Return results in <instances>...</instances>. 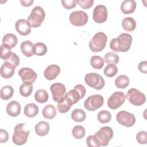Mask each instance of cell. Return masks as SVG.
I'll use <instances>...</instances> for the list:
<instances>
[{
    "mask_svg": "<svg viewBox=\"0 0 147 147\" xmlns=\"http://www.w3.org/2000/svg\"><path fill=\"white\" fill-rule=\"evenodd\" d=\"M132 41L133 38L130 34L123 33L118 37L113 38L111 40L110 48L114 52H125L130 48Z\"/></svg>",
    "mask_w": 147,
    "mask_h": 147,
    "instance_id": "1",
    "label": "cell"
},
{
    "mask_svg": "<svg viewBox=\"0 0 147 147\" xmlns=\"http://www.w3.org/2000/svg\"><path fill=\"white\" fill-rule=\"evenodd\" d=\"M30 131L26 127L25 123L17 124L14 129V133L12 137V140L14 144L17 145H22L25 144L28 140Z\"/></svg>",
    "mask_w": 147,
    "mask_h": 147,
    "instance_id": "2",
    "label": "cell"
},
{
    "mask_svg": "<svg viewBox=\"0 0 147 147\" xmlns=\"http://www.w3.org/2000/svg\"><path fill=\"white\" fill-rule=\"evenodd\" d=\"M107 36L103 32H98L94 34L89 42V47L91 51L99 52L106 47Z\"/></svg>",
    "mask_w": 147,
    "mask_h": 147,
    "instance_id": "3",
    "label": "cell"
},
{
    "mask_svg": "<svg viewBox=\"0 0 147 147\" xmlns=\"http://www.w3.org/2000/svg\"><path fill=\"white\" fill-rule=\"evenodd\" d=\"M45 17V13L44 9L40 6H35L32 10L30 14L27 18L31 28L39 27Z\"/></svg>",
    "mask_w": 147,
    "mask_h": 147,
    "instance_id": "4",
    "label": "cell"
},
{
    "mask_svg": "<svg viewBox=\"0 0 147 147\" xmlns=\"http://www.w3.org/2000/svg\"><path fill=\"white\" fill-rule=\"evenodd\" d=\"M86 92V88L82 84H77L75 87L69 91L64 96L68 103L72 106L83 98Z\"/></svg>",
    "mask_w": 147,
    "mask_h": 147,
    "instance_id": "5",
    "label": "cell"
},
{
    "mask_svg": "<svg viewBox=\"0 0 147 147\" xmlns=\"http://www.w3.org/2000/svg\"><path fill=\"white\" fill-rule=\"evenodd\" d=\"M113 134V130L110 127L104 126L101 127L94 136L100 146H105L109 144Z\"/></svg>",
    "mask_w": 147,
    "mask_h": 147,
    "instance_id": "6",
    "label": "cell"
},
{
    "mask_svg": "<svg viewBox=\"0 0 147 147\" xmlns=\"http://www.w3.org/2000/svg\"><path fill=\"white\" fill-rule=\"evenodd\" d=\"M85 83L90 87L99 90L105 86V80L98 74L91 72L86 75L84 78Z\"/></svg>",
    "mask_w": 147,
    "mask_h": 147,
    "instance_id": "7",
    "label": "cell"
},
{
    "mask_svg": "<svg viewBox=\"0 0 147 147\" xmlns=\"http://www.w3.org/2000/svg\"><path fill=\"white\" fill-rule=\"evenodd\" d=\"M126 96L128 100L135 106H141L146 101L145 95L135 88L129 90Z\"/></svg>",
    "mask_w": 147,
    "mask_h": 147,
    "instance_id": "8",
    "label": "cell"
},
{
    "mask_svg": "<svg viewBox=\"0 0 147 147\" xmlns=\"http://www.w3.org/2000/svg\"><path fill=\"white\" fill-rule=\"evenodd\" d=\"M104 98L99 94L89 96L84 101V107L88 111H95L103 105Z\"/></svg>",
    "mask_w": 147,
    "mask_h": 147,
    "instance_id": "9",
    "label": "cell"
},
{
    "mask_svg": "<svg viewBox=\"0 0 147 147\" xmlns=\"http://www.w3.org/2000/svg\"><path fill=\"white\" fill-rule=\"evenodd\" d=\"M126 99V96L123 92L116 91L109 98L107 106L111 109H117L125 103Z\"/></svg>",
    "mask_w": 147,
    "mask_h": 147,
    "instance_id": "10",
    "label": "cell"
},
{
    "mask_svg": "<svg viewBox=\"0 0 147 147\" xmlns=\"http://www.w3.org/2000/svg\"><path fill=\"white\" fill-rule=\"evenodd\" d=\"M69 21L72 25L76 26H82L85 25L88 21L87 14L82 11H72L69 16Z\"/></svg>",
    "mask_w": 147,
    "mask_h": 147,
    "instance_id": "11",
    "label": "cell"
},
{
    "mask_svg": "<svg viewBox=\"0 0 147 147\" xmlns=\"http://www.w3.org/2000/svg\"><path fill=\"white\" fill-rule=\"evenodd\" d=\"M117 122L121 125L126 127H131L135 124L136 117L130 113L126 111H121L116 115Z\"/></svg>",
    "mask_w": 147,
    "mask_h": 147,
    "instance_id": "12",
    "label": "cell"
},
{
    "mask_svg": "<svg viewBox=\"0 0 147 147\" xmlns=\"http://www.w3.org/2000/svg\"><path fill=\"white\" fill-rule=\"evenodd\" d=\"M92 18L94 21L98 24L106 22L107 18V9L106 6L102 5L96 6L94 9Z\"/></svg>",
    "mask_w": 147,
    "mask_h": 147,
    "instance_id": "13",
    "label": "cell"
},
{
    "mask_svg": "<svg viewBox=\"0 0 147 147\" xmlns=\"http://www.w3.org/2000/svg\"><path fill=\"white\" fill-rule=\"evenodd\" d=\"M50 90L52 94L53 99L57 102L64 97L66 92L65 86L61 83H55L52 84L51 86Z\"/></svg>",
    "mask_w": 147,
    "mask_h": 147,
    "instance_id": "14",
    "label": "cell"
},
{
    "mask_svg": "<svg viewBox=\"0 0 147 147\" xmlns=\"http://www.w3.org/2000/svg\"><path fill=\"white\" fill-rule=\"evenodd\" d=\"M18 75L23 82L33 83L37 79V74L31 68L24 67L18 71Z\"/></svg>",
    "mask_w": 147,
    "mask_h": 147,
    "instance_id": "15",
    "label": "cell"
},
{
    "mask_svg": "<svg viewBox=\"0 0 147 147\" xmlns=\"http://www.w3.org/2000/svg\"><path fill=\"white\" fill-rule=\"evenodd\" d=\"M15 28L18 33L22 36H27L31 32V26L27 20L20 19L16 21Z\"/></svg>",
    "mask_w": 147,
    "mask_h": 147,
    "instance_id": "16",
    "label": "cell"
},
{
    "mask_svg": "<svg viewBox=\"0 0 147 147\" xmlns=\"http://www.w3.org/2000/svg\"><path fill=\"white\" fill-rule=\"evenodd\" d=\"M16 68L13 64L5 61L1 67V76L5 79L11 78L14 74Z\"/></svg>",
    "mask_w": 147,
    "mask_h": 147,
    "instance_id": "17",
    "label": "cell"
},
{
    "mask_svg": "<svg viewBox=\"0 0 147 147\" xmlns=\"http://www.w3.org/2000/svg\"><path fill=\"white\" fill-rule=\"evenodd\" d=\"M60 72L59 66L56 64H51L48 65L44 71V77L49 80H52L57 78Z\"/></svg>",
    "mask_w": 147,
    "mask_h": 147,
    "instance_id": "18",
    "label": "cell"
},
{
    "mask_svg": "<svg viewBox=\"0 0 147 147\" xmlns=\"http://www.w3.org/2000/svg\"><path fill=\"white\" fill-rule=\"evenodd\" d=\"M6 112L11 117H17L21 112V105L16 100H12L9 102L6 106Z\"/></svg>",
    "mask_w": 147,
    "mask_h": 147,
    "instance_id": "19",
    "label": "cell"
},
{
    "mask_svg": "<svg viewBox=\"0 0 147 147\" xmlns=\"http://www.w3.org/2000/svg\"><path fill=\"white\" fill-rule=\"evenodd\" d=\"M136 2L134 0L123 1L121 5L122 12L125 14L133 13L136 8Z\"/></svg>",
    "mask_w": 147,
    "mask_h": 147,
    "instance_id": "20",
    "label": "cell"
},
{
    "mask_svg": "<svg viewBox=\"0 0 147 147\" xmlns=\"http://www.w3.org/2000/svg\"><path fill=\"white\" fill-rule=\"evenodd\" d=\"M49 125L47 122L40 121L34 127L36 133L39 136H44L47 135L49 131Z\"/></svg>",
    "mask_w": 147,
    "mask_h": 147,
    "instance_id": "21",
    "label": "cell"
},
{
    "mask_svg": "<svg viewBox=\"0 0 147 147\" xmlns=\"http://www.w3.org/2000/svg\"><path fill=\"white\" fill-rule=\"evenodd\" d=\"M34 44L30 41H25L22 42L20 46V49L26 57H31L34 53Z\"/></svg>",
    "mask_w": 147,
    "mask_h": 147,
    "instance_id": "22",
    "label": "cell"
},
{
    "mask_svg": "<svg viewBox=\"0 0 147 147\" xmlns=\"http://www.w3.org/2000/svg\"><path fill=\"white\" fill-rule=\"evenodd\" d=\"M39 111L38 107L33 103H30L26 105L24 107V113L25 116L29 118H33L36 117Z\"/></svg>",
    "mask_w": 147,
    "mask_h": 147,
    "instance_id": "23",
    "label": "cell"
},
{
    "mask_svg": "<svg viewBox=\"0 0 147 147\" xmlns=\"http://www.w3.org/2000/svg\"><path fill=\"white\" fill-rule=\"evenodd\" d=\"M17 37L13 33L5 34L2 38V43L7 45L10 49L15 47L17 44Z\"/></svg>",
    "mask_w": 147,
    "mask_h": 147,
    "instance_id": "24",
    "label": "cell"
},
{
    "mask_svg": "<svg viewBox=\"0 0 147 147\" xmlns=\"http://www.w3.org/2000/svg\"><path fill=\"white\" fill-rule=\"evenodd\" d=\"M122 26L125 30L127 32H132L136 28V22L132 17H125L122 20Z\"/></svg>",
    "mask_w": 147,
    "mask_h": 147,
    "instance_id": "25",
    "label": "cell"
},
{
    "mask_svg": "<svg viewBox=\"0 0 147 147\" xmlns=\"http://www.w3.org/2000/svg\"><path fill=\"white\" fill-rule=\"evenodd\" d=\"M42 114L46 119H53L56 115V109L53 105H48L44 107Z\"/></svg>",
    "mask_w": 147,
    "mask_h": 147,
    "instance_id": "26",
    "label": "cell"
},
{
    "mask_svg": "<svg viewBox=\"0 0 147 147\" xmlns=\"http://www.w3.org/2000/svg\"><path fill=\"white\" fill-rule=\"evenodd\" d=\"M32 91L33 83L31 82H23V83L20 87V93L24 97L30 96Z\"/></svg>",
    "mask_w": 147,
    "mask_h": 147,
    "instance_id": "27",
    "label": "cell"
},
{
    "mask_svg": "<svg viewBox=\"0 0 147 147\" xmlns=\"http://www.w3.org/2000/svg\"><path fill=\"white\" fill-rule=\"evenodd\" d=\"M71 118L75 122H81L86 119V114L82 109H75L71 113Z\"/></svg>",
    "mask_w": 147,
    "mask_h": 147,
    "instance_id": "28",
    "label": "cell"
},
{
    "mask_svg": "<svg viewBox=\"0 0 147 147\" xmlns=\"http://www.w3.org/2000/svg\"><path fill=\"white\" fill-rule=\"evenodd\" d=\"M129 79L127 76L121 75L115 79V84L118 88L123 89L129 86Z\"/></svg>",
    "mask_w": 147,
    "mask_h": 147,
    "instance_id": "29",
    "label": "cell"
},
{
    "mask_svg": "<svg viewBox=\"0 0 147 147\" xmlns=\"http://www.w3.org/2000/svg\"><path fill=\"white\" fill-rule=\"evenodd\" d=\"M34 98L37 102L44 103L48 101L49 96L48 92L45 90L40 89L36 91L34 94Z\"/></svg>",
    "mask_w": 147,
    "mask_h": 147,
    "instance_id": "30",
    "label": "cell"
},
{
    "mask_svg": "<svg viewBox=\"0 0 147 147\" xmlns=\"http://www.w3.org/2000/svg\"><path fill=\"white\" fill-rule=\"evenodd\" d=\"M13 94L14 89L11 86H5L1 90V98L5 100H7L11 98Z\"/></svg>",
    "mask_w": 147,
    "mask_h": 147,
    "instance_id": "31",
    "label": "cell"
},
{
    "mask_svg": "<svg viewBox=\"0 0 147 147\" xmlns=\"http://www.w3.org/2000/svg\"><path fill=\"white\" fill-rule=\"evenodd\" d=\"M71 106H72L68 103L65 97H63L60 101L58 102L57 109L60 113H65L69 110Z\"/></svg>",
    "mask_w": 147,
    "mask_h": 147,
    "instance_id": "32",
    "label": "cell"
},
{
    "mask_svg": "<svg viewBox=\"0 0 147 147\" xmlns=\"http://www.w3.org/2000/svg\"><path fill=\"white\" fill-rule=\"evenodd\" d=\"M90 64L94 68L100 69L104 65V59L99 56H93L90 59Z\"/></svg>",
    "mask_w": 147,
    "mask_h": 147,
    "instance_id": "33",
    "label": "cell"
},
{
    "mask_svg": "<svg viewBox=\"0 0 147 147\" xmlns=\"http://www.w3.org/2000/svg\"><path fill=\"white\" fill-rule=\"evenodd\" d=\"M34 53L37 56H43L47 52V47L43 42H36L34 44Z\"/></svg>",
    "mask_w": 147,
    "mask_h": 147,
    "instance_id": "34",
    "label": "cell"
},
{
    "mask_svg": "<svg viewBox=\"0 0 147 147\" xmlns=\"http://www.w3.org/2000/svg\"><path fill=\"white\" fill-rule=\"evenodd\" d=\"M118 72V68L115 64L109 63L104 69V74L105 76L112 78L115 76Z\"/></svg>",
    "mask_w": 147,
    "mask_h": 147,
    "instance_id": "35",
    "label": "cell"
},
{
    "mask_svg": "<svg viewBox=\"0 0 147 147\" xmlns=\"http://www.w3.org/2000/svg\"><path fill=\"white\" fill-rule=\"evenodd\" d=\"M85 134V129L81 125H76L72 129V134L76 139H82L84 137Z\"/></svg>",
    "mask_w": 147,
    "mask_h": 147,
    "instance_id": "36",
    "label": "cell"
},
{
    "mask_svg": "<svg viewBox=\"0 0 147 147\" xmlns=\"http://www.w3.org/2000/svg\"><path fill=\"white\" fill-rule=\"evenodd\" d=\"M97 119L101 123H108L111 119V115L110 113L107 110H102L98 113Z\"/></svg>",
    "mask_w": 147,
    "mask_h": 147,
    "instance_id": "37",
    "label": "cell"
},
{
    "mask_svg": "<svg viewBox=\"0 0 147 147\" xmlns=\"http://www.w3.org/2000/svg\"><path fill=\"white\" fill-rule=\"evenodd\" d=\"M119 56L118 55L113 52H107L104 56V61L106 63H113V64H117L119 62Z\"/></svg>",
    "mask_w": 147,
    "mask_h": 147,
    "instance_id": "38",
    "label": "cell"
},
{
    "mask_svg": "<svg viewBox=\"0 0 147 147\" xmlns=\"http://www.w3.org/2000/svg\"><path fill=\"white\" fill-rule=\"evenodd\" d=\"M11 53H12V52L11 51V49L5 44L2 43L0 48L1 58L5 61L10 57Z\"/></svg>",
    "mask_w": 147,
    "mask_h": 147,
    "instance_id": "39",
    "label": "cell"
},
{
    "mask_svg": "<svg viewBox=\"0 0 147 147\" xmlns=\"http://www.w3.org/2000/svg\"><path fill=\"white\" fill-rule=\"evenodd\" d=\"M136 140L140 144H146L147 142V133L145 131H140L136 135Z\"/></svg>",
    "mask_w": 147,
    "mask_h": 147,
    "instance_id": "40",
    "label": "cell"
},
{
    "mask_svg": "<svg viewBox=\"0 0 147 147\" xmlns=\"http://www.w3.org/2000/svg\"><path fill=\"white\" fill-rule=\"evenodd\" d=\"M63 6L66 9L70 10L74 7H75L77 3V0H62L61 1Z\"/></svg>",
    "mask_w": 147,
    "mask_h": 147,
    "instance_id": "41",
    "label": "cell"
},
{
    "mask_svg": "<svg viewBox=\"0 0 147 147\" xmlns=\"http://www.w3.org/2000/svg\"><path fill=\"white\" fill-rule=\"evenodd\" d=\"M94 1L93 0H78V3L83 9H88L92 6Z\"/></svg>",
    "mask_w": 147,
    "mask_h": 147,
    "instance_id": "42",
    "label": "cell"
},
{
    "mask_svg": "<svg viewBox=\"0 0 147 147\" xmlns=\"http://www.w3.org/2000/svg\"><path fill=\"white\" fill-rule=\"evenodd\" d=\"M87 145L88 147H99L100 146L96 141L94 135H90L88 136L86 140Z\"/></svg>",
    "mask_w": 147,
    "mask_h": 147,
    "instance_id": "43",
    "label": "cell"
},
{
    "mask_svg": "<svg viewBox=\"0 0 147 147\" xmlns=\"http://www.w3.org/2000/svg\"><path fill=\"white\" fill-rule=\"evenodd\" d=\"M5 61H8L13 64L16 67H17L20 64V58L16 53L12 52L10 57L6 60H5Z\"/></svg>",
    "mask_w": 147,
    "mask_h": 147,
    "instance_id": "44",
    "label": "cell"
},
{
    "mask_svg": "<svg viewBox=\"0 0 147 147\" xmlns=\"http://www.w3.org/2000/svg\"><path fill=\"white\" fill-rule=\"evenodd\" d=\"M9 140V134L7 131L4 129H0V142L5 143Z\"/></svg>",
    "mask_w": 147,
    "mask_h": 147,
    "instance_id": "45",
    "label": "cell"
},
{
    "mask_svg": "<svg viewBox=\"0 0 147 147\" xmlns=\"http://www.w3.org/2000/svg\"><path fill=\"white\" fill-rule=\"evenodd\" d=\"M138 68L140 72L144 74H146L147 73V61H143L140 62L138 65Z\"/></svg>",
    "mask_w": 147,
    "mask_h": 147,
    "instance_id": "46",
    "label": "cell"
},
{
    "mask_svg": "<svg viewBox=\"0 0 147 147\" xmlns=\"http://www.w3.org/2000/svg\"><path fill=\"white\" fill-rule=\"evenodd\" d=\"M20 2L23 6L29 7L34 2L33 0H21Z\"/></svg>",
    "mask_w": 147,
    "mask_h": 147,
    "instance_id": "47",
    "label": "cell"
}]
</instances>
